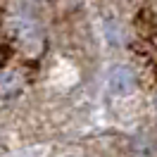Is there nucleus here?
<instances>
[{"label": "nucleus", "instance_id": "2", "mask_svg": "<svg viewBox=\"0 0 157 157\" xmlns=\"http://www.w3.org/2000/svg\"><path fill=\"white\" fill-rule=\"evenodd\" d=\"M21 90V76L17 71H5L2 74V98L10 100Z\"/></svg>", "mask_w": 157, "mask_h": 157}, {"label": "nucleus", "instance_id": "1", "mask_svg": "<svg viewBox=\"0 0 157 157\" xmlns=\"http://www.w3.org/2000/svg\"><path fill=\"white\" fill-rule=\"evenodd\" d=\"M107 88L112 95H119V98H126L133 93L136 88V76L128 67H114L109 71V78H107Z\"/></svg>", "mask_w": 157, "mask_h": 157}]
</instances>
